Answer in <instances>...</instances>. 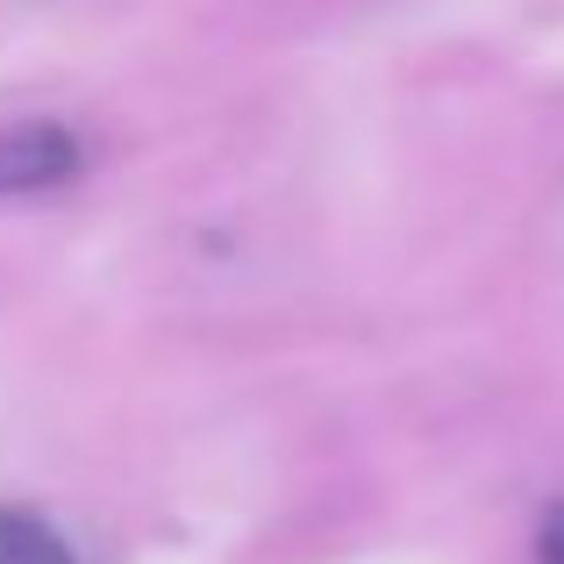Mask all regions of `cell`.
<instances>
[{
	"mask_svg": "<svg viewBox=\"0 0 564 564\" xmlns=\"http://www.w3.org/2000/svg\"><path fill=\"white\" fill-rule=\"evenodd\" d=\"M536 557L543 564H564V508L543 514V536H536Z\"/></svg>",
	"mask_w": 564,
	"mask_h": 564,
	"instance_id": "3",
	"label": "cell"
},
{
	"mask_svg": "<svg viewBox=\"0 0 564 564\" xmlns=\"http://www.w3.org/2000/svg\"><path fill=\"white\" fill-rule=\"evenodd\" d=\"M79 172V137L57 122H14L0 129V193H43Z\"/></svg>",
	"mask_w": 564,
	"mask_h": 564,
	"instance_id": "1",
	"label": "cell"
},
{
	"mask_svg": "<svg viewBox=\"0 0 564 564\" xmlns=\"http://www.w3.org/2000/svg\"><path fill=\"white\" fill-rule=\"evenodd\" d=\"M0 564H72V543L43 514L0 508Z\"/></svg>",
	"mask_w": 564,
	"mask_h": 564,
	"instance_id": "2",
	"label": "cell"
}]
</instances>
